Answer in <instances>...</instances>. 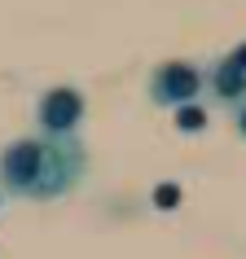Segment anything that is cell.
<instances>
[{
    "instance_id": "277c9868",
    "label": "cell",
    "mask_w": 246,
    "mask_h": 259,
    "mask_svg": "<svg viewBox=\"0 0 246 259\" xmlns=\"http://www.w3.org/2000/svg\"><path fill=\"white\" fill-rule=\"evenodd\" d=\"M207 101L220 110H237L246 101V44L229 49L207 66Z\"/></svg>"
},
{
    "instance_id": "3957f363",
    "label": "cell",
    "mask_w": 246,
    "mask_h": 259,
    "mask_svg": "<svg viewBox=\"0 0 246 259\" xmlns=\"http://www.w3.org/2000/svg\"><path fill=\"white\" fill-rule=\"evenodd\" d=\"M84 114H88V101H84L79 88H70V83L44 88L40 101H35V132H44V137H79Z\"/></svg>"
},
{
    "instance_id": "7a4b0ae2",
    "label": "cell",
    "mask_w": 246,
    "mask_h": 259,
    "mask_svg": "<svg viewBox=\"0 0 246 259\" xmlns=\"http://www.w3.org/2000/svg\"><path fill=\"white\" fill-rule=\"evenodd\" d=\"M145 93L158 110H189L202 106L207 97V66L202 62H189V57H167L150 70V83Z\"/></svg>"
},
{
    "instance_id": "8992f818",
    "label": "cell",
    "mask_w": 246,
    "mask_h": 259,
    "mask_svg": "<svg viewBox=\"0 0 246 259\" xmlns=\"http://www.w3.org/2000/svg\"><path fill=\"white\" fill-rule=\"evenodd\" d=\"M0 211H5V198H0Z\"/></svg>"
},
{
    "instance_id": "6da1fadb",
    "label": "cell",
    "mask_w": 246,
    "mask_h": 259,
    "mask_svg": "<svg viewBox=\"0 0 246 259\" xmlns=\"http://www.w3.org/2000/svg\"><path fill=\"white\" fill-rule=\"evenodd\" d=\"M88 176V150L79 137L27 132L0 145V198L14 202H57Z\"/></svg>"
},
{
    "instance_id": "5b68a950",
    "label": "cell",
    "mask_w": 246,
    "mask_h": 259,
    "mask_svg": "<svg viewBox=\"0 0 246 259\" xmlns=\"http://www.w3.org/2000/svg\"><path fill=\"white\" fill-rule=\"evenodd\" d=\"M233 127H237V137L246 141V101H242L237 110H233Z\"/></svg>"
}]
</instances>
